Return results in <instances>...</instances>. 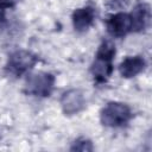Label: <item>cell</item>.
Listing matches in <instances>:
<instances>
[{"label": "cell", "instance_id": "4", "mask_svg": "<svg viewBox=\"0 0 152 152\" xmlns=\"http://www.w3.org/2000/svg\"><path fill=\"white\" fill-rule=\"evenodd\" d=\"M55 84V77L50 72H38L34 75H31L25 86V90L27 94H31L33 96L39 97H46L50 96L52 93Z\"/></svg>", "mask_w": 152, "mask_h": 152}, {"label": "cell", "instance_id": "10", "mask_svg": "<svg viewBox=\"0 0 152 152\" xmlns=\"http://www.w3.org/2000/svg\"><path fill=\"white\" fill-rule=\"evenodd\" d=\"M70 150L71 151H93V145L90 140L86 138H80L72 144Z\"/></svg>", "mask_w": 152, "mask_h": 152}, {"label": "cell", "instance_id": "7", "mask_svg": "<svg viewBox=\"0 0 152 152\" xmlns=\"http://www.w3.org/2000/svg\"><path fill=\"white\" fill-rule=\"evenodd\" d=\"M95 19V10L91 6L77 8L72 13V25L76 31L83 32L88 30Z\"/></svg>", "mask_w": 152, "mask_h": 152}, {"label": "cell", "instance_id": "9", "mask_svg": "<svg viewBox=\"0 0 152 152\" xmlns=\"http://www.w3.org/2000/svg\"><path fill=\"white\" fill-rule=\"evenodd\" d=\"M145 65H146L145 59L140 56L127 57L119 65V71L122 77L131 78V77H134L138 74H140L145 69Z\"/></svg>", "mask_w": 152, "mask_h": 152}, {"label": "cell", "instance_id": "11", "mask_svg": "<svg viewBox=\"0 0 152 152\" xmlns=\"http://www.w3.org/2000/svg\"><path fill=\"white\" fill-rule=\"evenodd\" d=\"M127 4H128V0H110L108 5H109L112 8H118V7L126 6Z\"/></svg>", "mask_w": 152, "mask_h": 152}, {"label": "cell", "instance_id": "8", "mask_svg": "<svg viewBox=\"0 0 152 152\" xmlns=\"http://www.w3.org/2000/svg\"><path fill=\"white\" fill-rule=\"evenodd\" d=\"M132 19V31H142L147 27L151 18V12H150V6L145 2L138 4L133 12L129 14Z\"/></svg>", "mask_w": 152, "mask_h": 152}, {"label": "cell", "instance_id": "6", "mask_svg": "<svg viewBox=\"0 0 152 152\" xmlns=\"http://www.w3.org/2000/svg\"><path fill=\"white\" fill-rule=\"evenodd\" d=\"M86 104L84 96L81 90L78 89H71L65 91L61 97V106L65 114L72 115L77 114L83 109Z\"/></svg>", "mask_w": 152, "mask_h": 152}, {"label": "cell", "instance_id": "3", "mask_svg": "<svg viewBox=\"0 0 152 152\" xmlns=\"http://www.w3.org/2000/svg\"><path fill=\"white\" fill-rule=\"evenodd\" d=\"M37 62H38V57L36 55H33L30 51L19 50L10 56L8 62L6 64V70L10 75L14 77H19L26 74L30 69H32Z\"/></svg>", "mask_w": 152, "mask_h": 152}, {"label": "cell", "instance_id": "1", "mask_svg": "<svg viewBox=\"0 0 152 152\" xmlns=\"http://www.w3.org/2000/svg\"><path fill=\"white\" fill-rule=\"evenodd\" d=\"M115 56V45L110 40H104L100 45L95 61L91 64L90 72L97 83H104L113 71V58Z\"/></svg>", "mask_w": 152, "mask_h": 152}, {"label": "cell", "instance_id": "5", "mask_svg": "<svg viewBox=\"0 0 152 152\" xmlns=\"http://www.w3.org/2000/svg\"><path fill=\"white\" fill-rule=\"evenodd\" d=\"M107 31L112 37H124L132 31V19L127 13H115L107 20Z\"/></svg>", "mask_w": 152, "mask_h": 152}, {"label": "cell", "instance_id": "12", "mask_svg": "<svg viewBox=\"0 0 152 152\" xmlns=\"http://www.w3.org/2000/svg\"><path fill=\"white\" fill-rule=\"evenodd\" d=\"M6 6L2 4V2H0V21H2L4 19H5V13H6Z\"/></svg>", "mask_w": 152, "mask_h": 152}, {"label": "cell", "instance_id": "2", "mask_svg": "<svg viewBox=\"0 0 152 152\" xmlns=\"http://www.w3.org/2000/svg\"><path fill=\"white\" fill-rule=\"evenodd\" d=\"M132 118V112L128 106L120 102H109L102 108L100 119L102 125L107 127H121L125 126Z\"/></svg>", "mask_w": 152, "mask_h": 152}]
</instances>
